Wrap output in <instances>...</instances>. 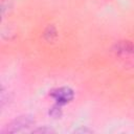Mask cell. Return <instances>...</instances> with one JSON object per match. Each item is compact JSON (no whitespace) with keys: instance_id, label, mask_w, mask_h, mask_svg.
Returning <instances> with one entry per match:
<instances>
[{"instance_id":"4","label":"cell","mask_w":134,"mask_h":134,"mask_svg":"<svg viewBox=\"0 0 134 134\" xmlns=\"http://www.w3.org/2000/svg\"><path fill=\"white\" fill-rule=\"evenodd\" d=\"M51 132H53V130H51L49 128H46V127H44V128H38L36 130H32V133H51Z\"/></svg>"},{"instance_id":"5","label":"cell","mask_w":134,"mask_h":134,"mask_svg":"<svg viewBox=\"0 0 134 134\" xmlns=\"http://www.w3.org/2000/svg\"><path fill=\"white\" fill-rule=\"evenodd\" d=\"M74 132H75V133H79V132H82V133H83V132H84V133H85V132H87V133H91V131L88 130V129H80V130H75Z\"/></svg>"},{"instance_id":"3","label":"cell","mask_w":134,"mask_h":134,"mask_svg":"<svg viewBox=\"0 0 134 134\" xmlns=\"http://www.w3.org/2000/svg\"><path fill=\"white\" fill-rule=\"evenodd\" d=\"M61 107L62 106H60V105H58V104H55L51 109H50V111H49V114L51 115V116H53V117H60L61 116V114H62V111H61Z\"/></svg>"},{"instance_id":"2","label":"cell","mask_w":134,"mask_h":134,"mask_svg":"<svg viewBox=\"0 0 134 134\" xmlns=\"http://www.w3.org/2000/svg\"><path fill=\"white\" fill-rule=\"evenodd\" d=\"M50 95L55 100V104L63 106L70 103L73 99L74 93H73V90L69 87H59L53 89L50 92Z\"/></svg>"},{"instance_id":"1","label":"cell","mask_w":134,"mask_h":134,"mask_svg":"<svg viewBox=\"0 0 134 134\" xmlns=\"http://www.w3.org/2000/svg\"><path fill=\"white\" fill-rule=\"evenodd\" d=\"M35 122V119L30 115H22L18 116L16 119H14L9 125H7L6 129L3 131L5 133H16V132H22L26 130L27 128L31 127Z\"/></svg>"}]
</instances>
